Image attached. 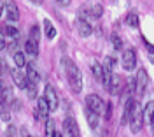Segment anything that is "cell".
I'll return each mask as SVG.
<instances>
[{
  "instance_id": "cell-34",
  "label": "cell",
  "mask_w": 154,
  "mask_h": 137,
  "mask_svg": "<svg viewBox=\"0 0 154 137\" xmlns=\"http://www.w3.org/2000/svg\"><path fill=\"white\" fill-rule=\"evenodd\" d=\"M4 90H5V84H4V81H2V79H0V93H2V91H4Z\"/></svg>"
},
{
  "instance_id": "cell-35",
  "label": "cell",
  "mask_w": 154,
  "mask_h": 137,
  "mask_svg": "<svg viewBox=\"0 0 154 137\" xmlns=\"http://www.w3.org/2000/svg\"><path fill=\"white\" fill-rule=\"evenodd\" d=\"M0 49H5V42H4V39H0Z\"/></svg>"
},
{
  "instance_id": "cell-13",
  "label": "cell",
  "mask_w": 154,
  "mask_h": 137,
  "mask_svg": "<svg viewBox=\"0 0 154 137\" xmlns=\"http://www.w3.org/2000/svg\"><path fill=\"white\" fill-rule=\"evenodd\" d=\"M26 78H28L30 83H35L37 84L38 79H40V76H38V70L35 68V63H32V62H26Z\"/></svg>"
},
{
  "instance_id": "cell-23",
  "label": "cell",
  "mask_w": 154,
  "mask_h": 137,
  "mask_svg": "<svg viewBox=\"0 0 154 137\" xmlns=\"http://www.w3.org/2000/svg\"><path fill=\"white\" fill-rule=\"evenodd\" d=\"M14 63H16L18 67H25V65H26V58H25V55H23L21 51H16V53H14Z\"/></svg>"
},
{
  "instance_id": "cell-26",
  "label": "cell",
  "mask_w": 154,
  "mask_h": 137,
  "mask_svg": "<svg viewBox=\"0 0 154 137\" xmlns=\"http://www.w3.org/2000/svg\"><path fill=\"white\" fill-rule=\"evenodd\" d=\"M2 32H4V35H7V37H16L19 32L14 27H11V25H5L4 28H2Z\"/></svg>"
},
{
  "instance_id": "cell-27",
  "label": "cell",
  "mask_w": 154,
  "mask_h": 137,
  "mask_svg": "<svg viewBox=\"0 0 154 137\" xmlns=\"http://www.w3.org/2000/svg\"><path fill=\"white\" fill-rule=\"evenodd\" d=\"M30 39H33V40H37L40 39V30H38V25H32L30 27Z\"/></svg>"
},
{
  "instance_id": "cell-17",
  "label": "cell",
  "mask_w": 154,
  "mask_h": 137,
  "mask_svg": "<svg viewBox=\"0 0 154 137\" xmlns=\"http://www.w3.org/2000/svg\"><path fill=\"white\" fill-rule=\"evenodd\" d=\"M86 119H88V125H89V127L96 128V125H98V113L93 111V109L86 107Z\"/></svg>"
},
{
  "instance_id": "cell-28",
  "label": "cell",
  "mask_w": 154,
  "mask_h": 137,
  "mask_svg": "<svg viewBox=\"0 0 154 137\" xmlns=\"http://www.w3.org/2000/svg\"><path fill=\"white\" fill-rule=\"evenodd\" d=\"M114 67H116V58L107 56L105 62H103V68H107V70H114Z\"/></svg>"
},
{
  "instance_id": "cell-30",
  "label": "cell",
  "mask_w": 154,
  "mask_h": 137,
  "mask_svg": "<svg viewBox=\"0 0 154 137\" xmlns=\"http://www.w3.org/2000/svg\"><path fill=\"white\" fill-rule=\"evenodd\" d=\"M26 90H28V97L30 98H35V97H37V84H35V83H28Z\"/></svg>"
},
{
  "instance_id": "cell-18",
  "label": "cell",
  "mask_w": 154,
  "mask_h": 137,
  "mask_svg": "<svg viewBox=\"0 0 154 137\" xmlns=\"http://www.w3.org/2000/svg\"><path fill=\"white\" fill-rule=\"evenodd\" d=\"M12 100H14V97H12V90L5 88L2 93H0V104H2V106H11Z\"/></svg>"
},
{
  "instance_id": "cell-10",
  "label": "cell",
  "mask_w": 154,
  "mask_h": 137,
  "mask_svg": "<svg viewBox=\"0 0 154 137\" xmlns=\"http://www.w3.org/2000/svg\"><path fill=\"white\" fill-rule=\"evenodd\" d=\"M142 125H144V118H142V113L135 111V114L131 116V119H130V127H131V132H133V134H138V132L142 130Z\"/></svg>"
},
{
  "instance_id": "cell-29",
  "label": "cell",
  "mask_w": 154,
  "mask_h": 137,
  "mask_svg": "<svg viewBox=\"0 0 154 137\" xmlns=\"http://www.w3.org/2000/svg\"><path fill=\"white\" fill-rule=\"evenodd\" d=\"M112 44H114V49H117V51L123 49V40L117 33H112Z\"/></svg>"
},
{
  "instance_id": "cell-32",
  "label": "cell",
  "mask_w": 154,
  "mask_h": 137,
  "mask_svg": "<svg viewBox=\"0 0 154 137\" xmlns=\"http://www.w3.org/2000/svg\"><path fill=\"white\" fill-rule=\"evenodd\" d=\"M70 2H72V0H56V4H58V5H61V7L70 5Z\"/></svg>"
},
{
  "instance_id": "cell-4",
  "label": "cell",
  "mask_w": 154,
  "mask_h": 137,
  "mask_svg": "<svg viewBox=\"0 0 154 137\" xmlns=\"http://www.w3.org/2000/svg\"><path fill=\"white\" fill-rule=\"evenodd\" d=\"M63 135H68V137L79 135V125L72 116L65 118V121H63Z\"/></svg>"
},
{
  "instance_id": "cell-6",
  "label": "cell",
  "mask_w": 154,
  "mask_h": 137,
  "mask_svg": "<svg viewBox=\"0 0 154 137\" xmlns=\"http://www.w3.org/2000/svg\"><path fill=\"white\" fill-rule=\"evenodd\" d=\"M4 14L9 21H18L19 20V9L16 5L14 0H7L5 2V9H4Z\"/></svg>"
},
{
  "instance_id": "cell-15",
  "label": "cell",
  "mask_w": 154,
  "mask_h": 137,
  "mask_svg": "<svg viewBox=\"0 0 154 137\" xmlns=\"http://www.w3.org/2000/svg\"><path fill=\"white\" fill-rule=\"evenodd\" d=\"M109 90H110L112 95H119V91H121V81H119V76H116L114 72H112V78H110Z\"/></svg>"
},
{
  "instance_id": "cell-33",
  "label": "cell",
  "mask_w": 154,
  "mask_h": 137,
  "mask_svg": "<svg viewBox=\"0 0 154 137\" xmlns=\"http://www.w3.org/2000/svg\"><path fill=\"white\" fill-rule=\"evenodd\" d=\"M4 9H5V2H0V18L4 14Z\"/></svg>"
},
{
  "instance_id": "cell-38",
  "label": "cell",
  "mask_w": 154,
  "mask_h": 137,
  "mask_svg": "<svg viewBox=\"0 0 154 137\" xmlns=\"http://www.w3.org/2000/svg\"><path fill=\"white\" fill-rule=\"evenodd\" d=\"M151 62H152V63H154V55H152V58H151Z\"/></svg>"
},
{
  "instance_id": "cell-7",
  "label": "cell",
  "mask_w": 154,
  "mask_h": 137,
  "mask_svg": "<svg viewBox=\"0 0 154 137\" xmlns=\"http://www.w3.org/2000/svg\"><path fill=\"white\" fill-rule=\"evenodd\" d=\"M135 111H137V102H135L133 98H128L125 104V113H123V119H121V125H126L131 116L135 114Z\"/></svg>"
},
{
  "instance_id": "cell-5",
  "label": "cell",
  "mask_w": 154,
  "mask_h": 137,
  "mask_svg": "<svg viewBox=\"0 0 154 137\" xmlns=\"http://www.w3.org/2000/svg\"><path fill=\"white\" fill-rule=\"evenodd\" d=\"M44 98L48 100V106H49V111H56L58 109V104H60V100H58V95L54 88L53 86H46V91H44Z\"/></svg>"
},
{
  "instance_id": "cell-16",
  "label": "cell",
  "mask_w": 154,
  "mask_h": 137,
  "mask_svg": "<svg viewBox=\"0 0 154 137\" xmlns=\"http://www.w3.org/2000/svg\"><path fill=\"white\" fill-rule=\"evenodd\" d=\"M25 51H26L28 55H32V56H37L38 55V42L33 40V39H28L25 42Z\"/></svg>"
},
{
  "instance_id": "cell-20",
  "label": "cell",
  "mask_w": 154,
  "mask_h": 137,
  "mask_svg": "<svg viewBox=\"0 0 154 137\" xmlns=\"http://www.w3.org/2000/svg\"><path fill=\"white\" fill-rule=\"evenodd\" d=\"M37 109L44 114V116H48L49 114V106H48V100L44 97H40V98H37Z\"/></svg>"
},
{
  "instance_id": "cell-12",
  "label": "cell",
  "mask_w": 154,
  "mask_h": 137,
  "mask_svg": "<svg viewBox=\"0 0 154 137\" xmlns=\"http://www.w3.org/2000/svg\"><path fill=\"white\" fill-rule=\"evenodd\" d=\"M81 12H82V14H89L91 18H100V16L103 14V7H102L100 4H95V5H89V7H82Z\"/></svg>"
},
{
  "instance_id": "cell-22",
  "label": "cell",
  "mask_w": 154,
  "mask_h": 137,
  "mask_svg": "<svg viewBox=\"0 0 154 137\" xmlns=\"http://www.w3.org/2000/svg\"><path fill=\"white\" fill-rule=\"evenodd\" d=\"M91 72H93L95 79H102V76H103V65H100V63H93V65H91Z\"/></svg>"
},
{
  "instance_id": "cell-37",
  "label": "cell",
  "mask_w": 154,
  "mask_h": 137,
  "mask_svg": "<svg viewBox=\"0 0 154 137\" xmlns=\"http://www.w3.org/2000/svg\"><path fill=\"white\" fill-rule=\"evenodd\" d=\"M2 67H4V60L0 58V68H2Z\"/></svg>"
},
{
  "instance_id": "cell-14",
  "label": "cell",
  "mask_w": 154,
  "mask_h": 137,
  "mask_svg": "<svg viewBox=\"0 0 154 137\" xmlns=\"http://www.w3.org/2000/svg\"><path fill=\"white\" fill-rule=\"evenodd\" d=\"M142 118H144L145 123H149V125H151V121H152V118H154V100H152V102H147L144 113H142Z\"/></svg>"
},
{
  "instance_id": "cell-24",
  "label": "cell",
  "mask_w": 154,
  "mask_h": 137,
  "mask_svg": "<svg viewBox=\"0 0 154 137\" xmlns=\"http://www.w3.org/2000/svg\"><path fill=\"white\" fill-rule=\"evenodd\" d=\"M0 119H4V121H11L9 106H2V104H0Z\"/></svg>"
},
{
  "instance_id": "cell-3",
  "label": "cell",
  "mask_w": 154,
  "mask_h": 137,
  "mask_svg": "<svg viewBox=\"0 0 154 137\" xmlns=\"http://www.w3.org/2000/svg\"><path fill=\"white\" fill-rule=\"evenodd\" d=\"M121 62H123V68L128 70V72H131V70L137 67V53H135L133 49H125Z\"/></svg>"
},
{
  "instance_id": "cell-9",
  "label": "cell",
  "mask_w": 154,
  "mask_h": 137,
  "mask_svg": "<svg viewBox=\"0 0 154 137\" xmlns=\"http://www.w3.org/2000/svg\"><path fill=\"white\" fill-rule=\"evenodd\" d=\"M12 81L21 90H26V86H28V83H30L26 74H21V70H12Z\"/></svg>"
},
{
  "instance_id": "cell-25",
  "label": "cell",
  "mask_w": 154,
  "mask_h": 137,
  "mask_svg": "<svg viewBox=\"0 0 154 137\" xmlns=\"http://www.w3.org/2000/svg\"><path fill=\"white\" fill-rule=\"evenodd\" d=\"M46 135H54V119H46V128H44Z\"/></svg>"
},
{
  "instance_id": "cell-19",
  "label": "cell",
  "mask_w": 154,
  "mask_h": 137,
  "mask_svg": "<svg viewBox=\"0 0 154 137\" xmlns=\"http://www.w3.org/2000/svg\"><path fill=\"white\" fill-rule=\"evenodd\" d=\"M44 32H46L48 39H54V37H56V30L53 27L51 20H44Z\"/></svg>"
},
{
  "instance_id": "cell-11",
  "label": "cell",
  "mask_w": 154,
  "mask_h": 137,
  "mask_svg": "<svg viewBox=\"0 0 154 137\" xmlns=\"http://www.w3.org/2000/svg\"><path fill=\"white\" fill-rule=\"evenodd\" d=\"M75 27H77V32H79L82 37H89V35H91V25H89L86 20H82V18H77Z\"/></svg>"
},
{
  "instance_id": "cell-36",
  "label": "cell",
  "mask_w": 154,
  "mask_h": 137,
  "mask_svg": "<svg viewBox=\"0 0 154 137\" xmlns=\"http://www.w3.org/2000/svg\"><path fill=\"white\" fill-rule=\"evenodd\" d=\"M32 2H33V4H37V5H40V4H42L44 0H32Z\"/></svg>"
},
{
  "instance_id": "cell-2",
  "label": "cell",
  "mask_w": 154,
  "mask_h": 137,
  "mask_svg": "<svg viewBox=\"0 0 154 137\" xmlns=\"http://www.w3.org/2000/svg\"><path fill=\"white\" fill-rule=\"evenodd\" d=\"M147 88V70L145 68H138L137 72V78H135V90H137V95L142 97L145 93Z\"/></svg>"
},
{
  "instance_id": "cell-21",
  "label": "cell",
  "mask_w": 154,
  "mask_h": 137,
  "mask_svg": "<svg viewBox=\"0 0 154 137\" xmlns=\"http://www.w3.org/2000/svg\"><path fill=\"white\" fill-rule=\"evenodd\" d=\"M138 23H140V21H138V14H137V12H130V14L126 16V25H128V27L137 28V27H138Z\"/></svg>"
},
{
  "instance_id": "cell-8",
  "label": "cell",
  "mask_w": 154,
  "mask_h": 137,
  "mask_svg": "<svg viewBox=\"0 0 154 137\" xmlns=\"http://www.w3.org/2000/svg\"><path fill=\"white\" fill-rule=\"evenodd\" d=\"M86 107L93 109V111H96L98 114L103 111V100L98 97V95H88L86 97Z\"/></svg>"
},
{
  "instance_id": "cell-1",
  "label": "cell",
  "mask_w": 154,
  "mask_h": 137,
  "mask_svg": "<svg viewBox=\"0 0 154 137\" xmlns=\"http://www.w3.org/2000/svg\"><path fill=\"white\" fill-rule=\"evenodd\" d=\"M63 67H65V74H67V81L74 93H79L82 90V72L79 70L75 63L70 58H63Z\"/></svg>"
},
{
  "instance_id": "cell-31",
  "label": "cell",
  "mask_w": 154,
  "mask_h": 137,
  "mask_svg": "<svg viewBox=\"0 0 154 137\" xmlns=\"http://www.w3.org/2000/svg\"><path fill=\"white\" fill-rule=\"evenodd\" d=\"M7 135H18V128L16 127H9L7 128Z\"/></svg>"
}]
</instances>
